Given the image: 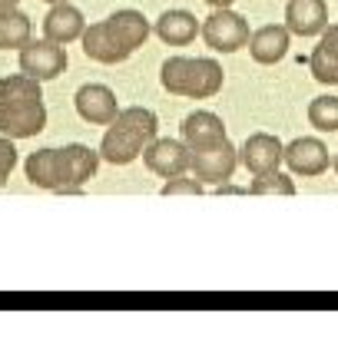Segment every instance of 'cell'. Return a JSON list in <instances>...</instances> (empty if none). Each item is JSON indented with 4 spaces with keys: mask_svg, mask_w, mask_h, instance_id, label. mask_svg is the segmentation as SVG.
<instances>
[{
    "mask_svg": "<svg viewBox=\"0 0 338 357\" xmlns=\"http://www.w3.org/2000/svg\"><path fill=\"white\" fill-rule=\"evenodd\" d=\"M96 169H100V153L83 142H70L64 149H37L24 162L30 185L60 192V195L83 192V185L96 176Z\"/></svg>",
    "mask_w": 338,
    "mask_h": 357,
    "instance_id": "1",
    "label": "cell"
},
{
    "mask_svg": "<svg viewBox=\"0 0 338 357\" xmlns=\"http://www.w3.org/2000/svg\"><path fill=\"white\" fill-rule=\"evenodd\" d=\"M149 37V20L140 10H117L100 24L83 30V53L103 66H117L130 60Z\"/></svg>",
    "mask_w": 338,
    "mask_h": 357,
    "instance_id": "2",
    "label": "cell"
},
{
    "mask_svg": "<svg viewBox=\"0 0 338 357\" xmlns=\"http://www.w3.org/2000/svg\"><path fill=\"white\" fill-rule=\"evenodd\" d=\"M159 132V119L153 109L146 106H130V109H119L117 119L106 126L103 142H100V159L110 166H130L136 162L143 149L156 139Z\"/></svg>",
    "mask_w": 338,
    "mask_h": 357,
    "instance_id": "3",
    "label": "cell"
},
{
    "mask_svg": "<svg viewBox=\"0 0 338 357\" xmlns=\"http://www.w3.org/2000/svg\"><path fill=\"white\" fill-rule=\"evenodd\" d=\"M159 83L172 96L186 100H212L226 83V73L209 56H169L159 70Z\"/></svg>",
    "mask_w": 338,
    "mask_h": 357,
    "instance_id": "4",
    "label": "cell"
},
{
    "mask_svg": "<svg viewBox=\"0 0 338 357\" xmlns=\"http://www.w3.org/2000/svg\"><path fill=\"white\" fill-rule=\"evenodd\" d=\"M203 40H206L209 50L216 53H235L249 47V20L242 13H235L233 7H216L203 20Z\"/></svg>",
    "mask_w": 338,
    "mask_h": 357,
    "instance_id": "5",
    "label": "cell"
},
{
    "mask_svg": "<svg viewBox=\"0 0 338 357\" xmlns=\"http://www.w3.org/2000/svg\"><path fill=\"white\" fill-rule=\"evenodd\" d=\"M235 166H239V149L229 142V136L203 149H189V169L206 185H219L226 178H233Z\"/></svg>",
    "mask_w": 338,
    "mask_h": 357,
    "instance_id": "6",
    "label": "cell"
},
{
    "mask_svg": "<svg viewBox=\"0 0 338 357\" xmlns=\"http://www.w3.org/2000/svg\"><path fill=\"white\" fill-rule=\"evenodd\" d=\"M66 70V50L53 40H30L20 47V73L34 79H57Z\"/></svg>",
    "mask_w": 338,
    "mask_h": 357,
    "instance_id": "7",
    "label": "cell"
},
{
    "mask_svg": "<svg viewBox=\"0 0 338 357\" xmlns=\"http://www.w3.org/2000/svg\"><path fill=\"white\" fill-rule=\"evenodd\" d=\"M286 159V146L279 136L272 132H252L242 149H239V162L252 172V176H265V172H275Z\"/></svg>",
    "mask_w": 338,
    "mask_h": 357,
    "instance_id": "8",
    "label": "cell"
},
{
    "mask_svg": "<svg viewBox=\"0 0 338 357\" xmlns=\"http://www.w3.org/2000/svg\"><path fill=\"white\" fill-rule=\"evenodd\" d=\"M288 166L292 176H302V178H315L322 176L328 169V146L322 139H315V136H299V139H292L286 146V159H282Z\"/></svg>",
    "mask_w": 338,
    "mask_h": 357,
    "instance_id": "9",
    "label": "cell"
},
{
    "mask_svg": "<svg viewBox=\"0 0 338 357\" xmlns=\"http://www.w3.org/2000/svg\"><path fill=\"white\" fill-rule=\"evenodd\" d=\"M73 102H77L80 119L90 123V126H110L119 113L117 93L110 86H103V83H87V86H80Z\"/></svg>",
    "mask_w": 338,
    "mask_h": 357,
    "instance_id": "10",
    "label": "cell"
},
{
    "mask_svg": "<svg viewBox=\"0 0 338 357\" xmlns=\"http://www.w3.org/2000/svg\"><path fill=\"white\" fill-rule=\"evenodd\" d=\"M143 162L159 178L182 176L189 169V146L182 139H153L143 149Z\"/></svg>",
    "mask_w": 338,
    "mask_h": 357,
    "instance_id": "11",
    "label": "cell"
},
{
    "mask_svg": "<svg viewBox=\"0 0 338 357\" xmlns=\"http://www.w3.org/2000/svg\"><path fill=\"white\" fill-rule=\"evenodd\" d=\"M286 26L295 37H318L328 26V3L325 0H288Z\"/></svg>",
    "mask_w": 338,
    "mask_h": 357,
    "instance_id": "12",
    "label": "cell"
},
{
    "mask_svg": "<svg viewBox=\"0 0 338 357\" xmlns=\"http://www.w3.org/2000/svg\"><path fill=\"white\" fill-rule=\"evenodd\" d=\"M288 43H292V30L282 24H265V26H259L256 33H249V53H252V60L262 66L279 63L288 53Z\"/></svg>",
    "mask_w": 338,
    "mask_h": 357,
    "instance_id": "13",
    "label": "cell"
},
{
    "mask_svg": "<svg viewBox=\"0 0 338 357\" xmlns=\"http://www.w3.org/2000/svg\"><path fill=\"white\" fill-rule=\"evenodd\" d=\"M47 126V106L43 100L30 102V106H17V109H0V136H10V139H30L43 132Z\"/></svg>",
    "mask_w": 338,
    "mask_h": 357,
    "instance_id": "14",
    "label": "cell"
},
{
    "mask_svg": "<svg viewBox=\"0 0 338 357\" xmlns=\"http://www.w3.org/2000/svg\"><path fill=\"white\" fill-rule=\"evenodd\" d=\"M83 30H87V20H83V13L66 0V3H53L50 13L43 17V37L53 40V43H73V40L83 37Z\"/></svg>",
    "mask_w": 338,
    "mask_h": 357,
    "instance_id": "15",
    "label": "cell"
},
{
    "mask_svg": "<svg viewBox=\"0 0 338 357\" xmlns=\"http://www.w3.org/2000/svg\"><path fill=\"white\" fill-rule=\"evenodd\" d=\"M309 70L318 83L338 86V24H328L322 30V40L315 43L312 56H309Z\"/></svg>",
    "mask_w": 338,
    "mask_h": 357,
    "instance_id": "16",
    "label": "cell"
},
{
    "mask_svg": "<svg viewBox=\"0 0 338 357\" xmlns=\"http://www.w3.org/2000/svg\"><path fill=\"white\" fill-rule=\"evenodd\" d=\"M179 132L189 149H203V146H212V142L226 139V123L216 113H209V109H196V113H189L182 119Z\"/></svg>",
    "mask_w": 338,
    "mask_h": 357,
    "instance_id": "17",
    "label": "cell"
},
{
    "mask_svg": "<svg viewBox=\"0 0 338 357\" xmlns=\"http://www.w3.org/2000/svg\"><path fill=\"white\" fill-rule=\"evenodd\" d=\"M156 37L169 47H186V43H193L196 33L203 30V24L196 20L189 10H166L163 17L156 20Z\"/></svg>",
    "mask_w": 338,
    "mask_h": 357,
    "instance_id": "18",
    "label": "cell"
},
{
    "mask_svg": "<svg viewBox=\"0 0 338 357\" xmlns=\"http://www.w3.org/2000/svg\"><path fill=\"white\" fill-rule=\"evenodd\" d=\"M40 79L27 77V73H13V77L0 79V109H17V106H30L40 102Z\"/></svg>",
    "mask_w": 338,
    "mask_h": 357,
    "instance_id": "19",
    "label": "cell"
},
{
    "mask_svg": "<svg viewBox=\"0 0 338 357\" xmlns=\"http://www.w3.org/2000/svg\"><path fill=\"white\" fill-rule=\"evenodd\" d=\"M30 33H34V26H30V17L24 10H0V50H20L24 43H30Z\"/></svg>",
    "mask_w": 338,
    "mask_h": 357,
    "instance_id": "20",
    "label": "cell"
},
{
    "mask_svg": "<svg viewBox=\"0 0 338 357\" xmlns=\"http://www.w3.org/2000/svg\"><path fill=\"white\" fill-rule=\"evenodd\" d=\"M309 123L318 132H338V96H315L309 102Z\"/></svg>",
    "mask_w": 338,
    "mask_h": 357,
    "instance_id": "21",
    "label": "cell"
},
{
    "mask_svg": "<svg viewBox=\"0 0 338 357\" xmlns=\"http://www.w3.org/2000/svg\"><path fill=\"white\" fill-rule=\"evenodd\" d=\"M249 192L252 195H295V182H292V176L275 169V172H265V176L252 178Z\"/></svg>",
    "mask_w": 338,
    "mask_h": 357,
    "instance_id": "22",
    "label": "cell"
},
{
    "mask_svg": "<svg viewBox=\"0 0 338 357\" xmlns=\"http://www.w3.org/2000/svg\"><path fill=\"white\" fill-rule=\"evenodd\" d=\"M159 195H203V182L186 176H172L166 178V185L159 189Z\"/></svg>",
    "mask_w": 338,
    "mask_h": 357,
    "instance_id": "23",
    "label": "cell"
},
{
    "mask_svg": "<svg viewBox=\"0 0 338 357\" xmlns=\"http://www.w3.org/2000/svg\"><path fill=\"white\" fill-rule=\"evenodd\" d=\"M13 166H17V149H13V139L10 136H0V189H3V182L10 178Z\"/></svg>",
    "mask_w": 338,
    "mask_h": 357,
    "instance_id": "24",
    "label": "cell"
},
{
    "mask_svg": "<svg viewBox=\"0 0 338 357\" xmlns=\"http://www.w3.org/2000/svg\"><path fill=\"white\" fill-rule=\"evenodd\" d=\"M242 192H249V189H239V185H226V182H219V185H216V195H242Z\"/></svg>",
    "mask_w": 338,
    "mask_h": 357,
    "instance_id": "25",
    "label": "cell"
},
{
    "mask_svg": "<svg viewBox=\"0 0 338 357\" xmlns=\"http://www.w3.org/2000/svg\"><path fill=\"white\" fill-rule=\"evenodd\" d=\"M206 3H212V7H233L235 0H206Z\"/></svg>",
    "mask_w": 338,
    "mask_h": 357,
    "instance_id": "26",
    "label": "cell"
},
{
    "mask_svg": "<svg viewBox=\"0 0 338 357\" xmlns=\"http://www.w3.org/2000/svg\"><path fill=\"white\" fill-rule=\"evenodd\" d=\"M20 0H0V10H10V7H17Z\"/></svg>",
    "mask_w": 338,
    "mask_h": 357,
    "instance_id": "27",
    "label": "cell"
},
{
    "mask_svg": "<svg viewBox=\"0 0 338 357\" xmlns=\"http://www.w3.org/2000/svg\"><path fill=\"white\" fill-rule=\"evenodd\" d=\"M332 169H335V176H338V155H335V159H332Z\"/></svg>",
    "mask_w": 338,
    "mask_h": 357,
    "instance_id": "28",
    "label": "cell"
},
{
    "mask_svg": "<svg viewBox=\"0 0 338 357\" xmlns=\"http://www.w3.org/2000/svg\"><path fill=\"white\" fill-rule=\"evenodd\" d=\"M47 3H66V0H47Z\"/></svg>",
    "mask_w": 338,
    "mask_h": 357,
    "instance_id": "29",
    "label": "cell"
}]
</instances>
